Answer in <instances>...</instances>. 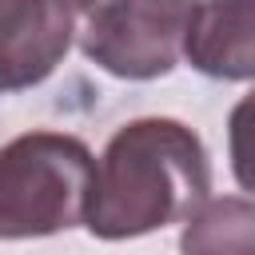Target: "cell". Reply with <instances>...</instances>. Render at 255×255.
Returning a JSON list of instances; mask_svg holds the SVG:
<instances>
[{"mask_svg":"<svg viewBox=\"0 0 255 255\" xmlns=\"http://www.w3.org/2000/svg\"><path fill=\"white\" fill-rule=\"evenodd\" d=\"M211 195L203 139L171 116H139L112 131L96 159L84 227L104 239H139L183 223Z\"/></svg>","mask_w":255,"mask_h":255,"instance_id":"1","label":"cell"},{"mask_svg":"<svg viewBox=\"0 0 255 255\" xmlns=\"http://www.w3.org/2000/svg\"><path fill=\"white\" fill-rule=\"evenodd\" d=\"M96 155L68 131H24L0 143V239H44L84 223Z\"/></svg>","mask_w":255,"mask_h":255,"instance_id":"2","label":"cell"},{"mask_svg":"<svg viewBox=\"0 0 255 255\" xmlns=\"http://www.w3.org/2000/svg\"><path fill=\"white\" fill-rule=\"evenodd\" d=\"M191 0H104L84 16L80 52L116 80H159L183 60Z\"/></svg>","mask_w":255,"mask_h":255,"instance_id":"3","label":"cell"},{"mask_svg":"<svg viewBox=\"0 0 255 255\" xmlns=\"http://www.w3.org/2000/svg\"><path fill=\"white\" fill-rule=\"evenodd\" d=\"M76 40V8L68 0H20L0 24V84L24 92L44 84Z\"/></svg>","mask_w":255,"mask_h":255,"instance_id":"4","label":"cell"},{"mask_svg":"<svg viewBox=\"0 0 255 255\" xmlns=\"http://www.w3.org/2000/svg\"><path fill=\"white\" fill-rule=\"evenodd\" d=\"M183 60L207 80H255V0H191Z\"/></svg>","mask_w":255,"mask_h":255,"instance_id":"5","label":"cell"},{"mask_svg":"<svg viewBox=\"0 0 255 255\" xmlns=\"http://www.w3.org/2000/svg\"><path fill=\"white\" fill-rule=\"evenodd\" d=\"M179 247L191 255L207 251H251L255 255V199L243 195H223V199H203L187 219Z\"/></svg>","mask_w":255,"mask_h":255,"instance_id":"6","label":"cell"},{"mask_svg":"<svg viewBox=\"0 0 255 255\" xmlns=\"http://www.w3.org/2000/svg\"><path fill=\"white\" fill-rule=\"evenodd\" d=\"M227 159L235 183L255 195V88L227 116Z\"/></svg>","mask_w":255,"mask_h":255,"instance_id":"7","label":"cell"},{"mask_svg":"<svg viewBox=\"0 0 255 255\" xmlns=\"http://www.w3.org/2000/svg\"><path fill=\"white\" fill-rule=\"evenodd\" d=\"M68 4H72L76 12H84V16H88V12H92L96 4H104V0H68Z\"/></svg>","mask_w":255,"mask_h":255,"instance_id":"8","label":"cell"},{"mask_svg":"<svg viewBox=\"0 0 255 255\" xmlns=\"http://www.w3.org/2000/svg\"><path fill=\"white\" fill-rule=\"evenodd\" d=\"M16 4H20V0H0V24L12 16V8H16Z\"/></svg>","mask_w":255,"mask_h":255,"instance_id":"9","label":"cell"},{"mask_svg":"<svg viewBox=\"0 0 255 255\" xmlns=\"http://www.w3.org/2000/svg\"><path fill=\"white\" fill-rule=\"evenodd\" d=\"M0 96H4V84H0Z\"/></svg>","mask_w":255,"mask_h":255,"instance_id":"10","label":"cell"}]
</instances>
